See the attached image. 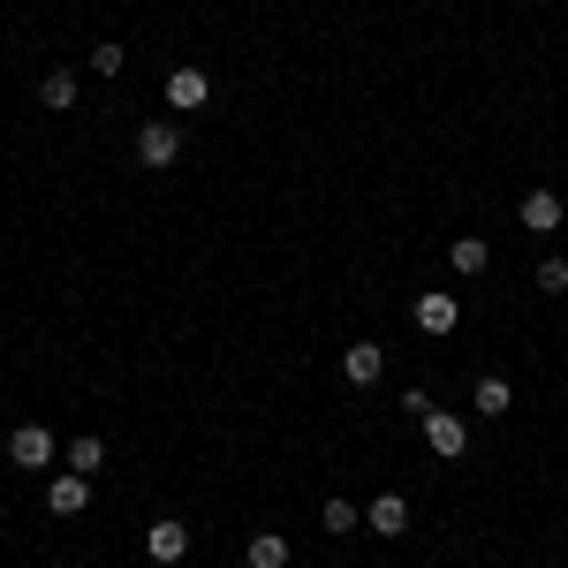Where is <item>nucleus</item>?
I'll use <instances>...</instances> for the list:
<instances>
[{
  "instance_id": "nucleus-12",
  "label": "nucleus",
  "mask_w": 568,
  "mask_h": 568,
  "mask_svg": "<svg viewBox=\"0 0 568 568\" xmlns=\"http://www.w3.org/2000/svg\"><path fill=\"white\" fill-rule=\"evenodd\" d=\"M243 561L251 568H288V538H281V530H258V538L243 546Z\"/></svg>"
},
{
  "instance_id": "nucleus-6",
  "label": "nucleus",
  "mask_w": 568,
  "mask_h": 568,
  "mask_svg": "<svg viewBox=\"0 0 568 568\" xmlns=\"http://www.w3.org/2000/svg\"><path fill=\"white\" fill-rule=\"evenodd\" d=\"M45 508H53V516H84L91 508V478L84 470H61V478L45 485Z\"/></svg>"
},
{
  "instance_id": "nucleus-15",
  "label": "nucleus",
  "mask_w": 568,
  "mask_h": 568,
  "mask_svg": "<svg viewBox=\"0 0 568 568\" xmlns=\"http://www.w3.org/2000/svg\"><path fill=\"white\" fill-rule=\"evenodd\" d=\"M99 463H106V439H99V433L69 439V470H84V478H91V470H99Z\"/></svg>"
},
{
  "instance_id": "nucleus-10",
  "label": "nucleus",
  "mask_w": 568,
  "mask_h": 568,
  "mask_svg": "<svg viewBox=\"0 0 568 568\" xmlns=\"http://www.w3.org/2000/svg\"><path fill=\"white\" fill-rule=\"evenodd\" d=\"M530 227V235H554V227H561V197H554V190H530L524 197V213H516Z\"/></svg>"
},
{
  "instance_id": "nucleus-5",
  "label": "nucleus",
  "mask_w": 568,
  "mask_h": 568,
  "mask_svg": "<svg viewBox=\"0 0 568 568\" xmlns=\"http://www.w3.org/2000/svg\"><path fill=\"white\" fill-rule=\"evenodd\" d=\"M144 554H152L160 568H175L182 554H190V524H175V516H160V524L144 530Z\"/></svg>"
},
{
  "instance_id": "nucleus-14",
  "label": "nucleus",
  "mask_w": 568,
  "mask_h": 568,
  "mask_svg": "<svg viewBox=\"0 0 568 568\" xmlns=\"http://www.w3.org/2000/svg\"><path fill=\"white\" fill-rule=\"evenodd\" d=\"M447 258H455V273H485V265H493V243H485V235H455Z\"/></svg>"
},
{
  "instance_id": "nucleus-16",
  "label": "nucleus",
  "mask_w": 568,
  "mask_h": 568,
  "mask_svg": "<svg viewBox=\"0 0 568 568\" xmlns=\"http://www.w3.org/2000/svg\"><path fill=\"white\" fill-rule=\"evenodd\" d=\"M122 69H130L122 45H91V77H122Z\"/></svg>"
},
{
  "instance_id": "nucleus-18",
  "label": "nucleus",
  "mask_w": 568,
  "mask_h": 568,
  "mask_svg": "<svg viewBox=\"0 0 568 568\" xmlns=\"http://www.w3.org/2000/svg\"><path fill=\"white\" fill-rule=\"evenodd\" d=\"M364 524V508L356 500H326V530H356Z\"/></svg>"
},
{
  "instance_id": "nucleus-13",
  "label": "nucleus",
  "mask_w": 568,
  "mask_h": 568,
  "mask_svg": "<svg viewBox=\"0 0 568 568\" xmlns=\"http://www.w3.org/2000/svg\"><path fill=\"white\" fill-rule=\"evenodd\" d=\"M470 402H478L485 417H508V409H516V394H508V379H500V372H485V379H478V394H470Z\"/></svg>"
},
{
  "instance_id": "nucleus-9",
  "label": "nucleus",
  "mask_w": 568,
  "mask_h": 568,
  "mask_svg": "<svg viewBox=\"0 0 568 568\" xmlns=\"http://www.w3.org/2000/svg\"><path fill=\"white\" fill-rule=\"evenodd\" d=\"M364 524L379 530V538H402V530H409V500H402V493H379V500L364 508Z\"/></svg>"
},
{
  "instance_id": "nucleus-7",
  "label": "nucleus",
  "mask_w": 568,
  "mask_h": 568,
  "mask_svg": "<svg viewBox=\"0 0 568 568\" xmlns=\"http://www.w3.org/2000/svg\"><path fill=\"white\" fill-rule=\"evenodd\" d=\"M205 99H213V77H205V69H175V77H168V106H175V114H197Z\"/></svg>"
},
{
  "instance_id": "nucleus-3",
  "label": "nucleus",
  "mask_w": 568,
  "mask_h": 568,
  "mask_svg": "<svg viewBox=\"0 0 568 568\" xmlns=\"http://www.w3.org/2000/svg\"><path fill=\"white\" fill-rule=\"evenodd\" d=\"M136 160H144V168H175L182 160V130L175 122H144V130H136Z\"/></svg>"
},
{
  "instance_id": "nucleus-8",
  "label": "nucleus",
  "mask_w": 568,
  "mask_h": 568,
  "mask_svg": "<svg viewBox=\"0 0 568 568\" xmlns=\"http://www.w3.org/2000/svg\"><path fill=\"white\" fill-rule=\"evenodd\" d=\"M342 372H349V387H372V379L387 372V349H379V342H349V356H342Z\"/></svg>"
},
{
  "instance_id": "nucleus-17",
  "label": "nucleus",
  "mask_w": 568,
  "mask_h": 568,
  "mask_svg": "<svg viewBox=\"0 0 568 568\" xmlns=\"http://www.w3.org/2000/svg\"><path fill=\"white\" fill-rule=\"evenodd\" d=\"M538 296H568V265H561V258L538 265Z\"/></svg>"
},
{
  "instance_id": "nucleus-11",
  "label": "nucleus",
  "mask_w": 568,
  "mask_h": 568,
  "mask_svg": "<svg viewBox=\"0 0 568 568\" xmlns=\"http://www.w3.org/2000/svg\"><path fill=\"white\" fill-rule=\"evenodd\" d=\"M39 106H45V114H69V106H77V69H45Z\"/></svg>"
},
{
  "instance_id": "nucleus-4",
  "label": "nucleus",
  "mask_w": 568,
  "mask_h": 568,
  "mask_svg": "<svg viewBox=\"0 0 568 568\" xmlns=\"http://www.w3.org/2000/svg\"><path fill=\"white\" fill-rule=\"evenodd\" d=\"M8 463H16V470H45V463H53V433H45V425H16V433H8Z\"/></svg>"
},
{
  "instance_id": "nucleus-2",
  "label": "nucleus",
  "mask_w": 568,
  "mask_h": 568,
  "mask_svg": "<svg viewBox=\"0 0 568 568\" xmlns=\"http://www.w3.org/2000/svg\"><path fill=\"white\" fill-rule=\"evenodd\" d=\"M455 326H463V304H455L447 288H425V296H417V334H433V342H447Z\"/></svg>"
},
{
  "instance_id": "nucleus-1",
  "label": "nucleus",
  "mask_w": 568,
  "mask_h": 568,
  "mask_svg": "<svg viewBox=\"0 0 568 568\" xmlns=\"http://www.w3.org/2000/svg\"><path fill=\"white\" fill-rule=\"evenodd\" d=\"M425 447H433L439 463H463V455H470V425L447 417V409H433V417H425Z\"/></svg>"
}]
</instances>
